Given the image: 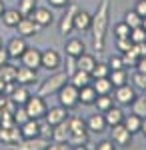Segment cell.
<instances>
[{
	"label": "cell",
	"instance_id": "24",
	"mask_svg": "<svg viewBox=\"0 0 146 150\" xmlns=\"http://www.w3.org/2000/svg\"><path fill=\"white\" fill-rule=\"evenodd\" d=\"M70 84H74L76 88H82V86H86V84H92V76H90V72H84V70H76L70 78H68Z\"/></svg>",
	"mask_w": 146,
	"mask_h": 150
},
{
	"label": "cell",
	"instance_id": "33",
	"mask_svg": "<svg viewBox=\"0 0 146 150\" xmlns=\"http://www.w3.org/2000/svg\"><path fill=\"white\" fill-rule=\"evenodd\" d=\"M132 106V112L140 118H146V96H136L134 100L130 102Z\"/></svg>",
	"mask_w": 146,
	"mask_h": 150
},
{
	"label": "cell",
	"instance_id": "44",
	"mask_svg": "<svg viewBox=\"0 0 146 150\" xmlns=\"http://www.w3.org/2000/svg\"><path fill=\"white\" fill-rule=\"evenodd\" d=\"M122 62H124V68H126V66H136V62H138V56H136L134 52H132V48H130L128 52H122Z\"/></svg>",
	"mask_w": 146,
	"mask_h": 150
},
{
	"label": "cell",
	"instance_id": "19",
	"mask_svg": "<svg viewBox=\"0 0 146 150\" xmlns=\"http://www.w3.org/2000/svg\"><path fill=\"white\" fill-rule=\"evenodd\" d=\"M86 128H88V132H104L106 130V120H104V114L100 112H96V114L88 116V120H86Z\"/></svg>",
	"mask_w": 146,
	"mask_h": 150
},
{
	"label": "cell",
	"instance_id": "31",
	"mask_svg": "<svg viewBox=\"0 0 146 150\" xmlns=\"http://www.w3.org/2000/svg\"><path fill=\"white\" fill-rule=\"evenodd\" d=\"M0 78L4 82H16V66H12L10 62H4L0 66Z\"/></svg>",
	"mask_w": 146,
	"mask_h": 150
},
{
	"label": "cell",
	"instance_id": "11",
	"mask_svg": "<svg viewBox=\"0 0 146 150\" xmlns=\"http://www.w3.org/2000/svg\"><path fill=\"white\" fill-rule=\"evenodd\" d=\"M30 18H32L34 22L40 26V28L50 26V24L54 22V16H52L50 8H44V6H36V8H34V12L30 14Z\"/></svg>",
	"mask_w": 146,
	"mask_h": 150
},
{
	"label": "cell",
	"instance_id": "54",
	"mask_svg": "<svg viewBox=\"0 0 146 150\" xmlns=\"http://www.w3.org/2000/svg\"><path fill=\"white\" fill-rule=\"evenodd\" d=\"M138 72H144L146 74V56H142V58H138V62H136V66H134Z\"/></svg>",
	"mask_w": 146,
	"mask_h": 150
},
{
	"label": "cell",
	"instance_id": "4",
	"mask_svg": "<svg viewBox=\"0 0 146 150\" xmlns=\"http://www.w3.org/2000/svg\"><path fill=\"white\" fill-rule=\"evenodd\" d=\"M22 106H24V110H26V114L30 116V118H34V120L44 118L46 110H48L44 98H42V96H38V94H36V96H30V98H28Z\"/></svg>",
	"mask_w": 146,
	"mask_h": 150
},
{
	"label": "cell",
	"instance_id": "36",
	"mask_svg": "<svg viewBox=\"0 0 146 150\" xmlns=\"http://www.w3.org/2000/svg\"><path fill=\"white\" fill-rule=\"evenodd\" d=\"M124 22L130 26V30L132 28H138V26H142V16L138 14L136 10H128L124 14Z\"/></svg>",
	"mask_w": 146,
	"mask_h": 150
},
{
	"label": "cell",
	"instance_id": "62",
	"mask_svg": "<svg viewBox=\"0 0 146 150\" xmlns=\"http://www.w3.org/2000/svg\"><path fill=\"white\" fill-rule=\"evenodd\" d=\"M0 114H2V110H0Z\"/></svg>",
	"mask_w": 146,
	"mask_h": 150
},
{
	"label": "cell",
	"instance_id": "25",
	"mask_svg": "<svg viewBox=\"0 0 146 150\" xmlns=\"http://www.w3.org/2000/svg\"><path fill=\"white\" fill-rule=\"evenodd\" d=\"M2 22L4 26H8V28H16V24L20 22V18H22V14L16 10V8H12V10H4L2 12Z\"/></svg>",
	"mask_w": 146,
	"mask_h": 150
},
{
	"label": "cell",
	"instance_id": "59",
	"mask_svg": "<svg viewBox=\"0 0 146 150\" xmlns=\"http://www.w3.org/2000/svg\"><path fill=\"white\" fill-rule=\"evenodd\" d=\"M4 84H6V82H4V80H2V78H0V92L4 90Z\"/></svg>",
	"mask_w": 146,
	"mask_h": 150
},
{
	"label": "cell",
	"instance_id": "29",
	"mask_svg": "<svg viewBox=\"0 0 146 150\" xmlns=\"http://www.w3.org/2000/svg\"><path fill=\"white\" fill-rule=\"evenodd\" d=\"M76 64H78V70L92 72V68L96 66V58L92 56V54H86V52H82V54L76 58Z\"/></svg>",
	"mask_w": 146,
	"mask_h": 150
},
{
	"label": "cell",
	"instance_id": "5",
	"mask_svg": "<svg viewBox=\"0 0 146 150\" xmlns=\"http://www.w3.org/2000/svg\"><path fill=\"white\" fill-rule=\"evenodd\" d=\"M62 64V58L54 48H48L44 52H40V68L48 70V72H56Z\"/></svg>",
	"mask_w": 146,
	"mask_h": 150
},
{
	"label": "cell",
	"instance_id": "3",
	"mask_svg": "<svg viewBox=\"0 0 146 150\" xmlns=\"http://www.w3.org/2000/svg\"><path fill=\"white\" fill-rule=\"evenodd\" d=\"M58 102H60V106H64L66 110H72V108H76L78 106V88L74 86V84H70V82H66L60 90H58Z\"/></svg>",
	"mask_w": 146,
	"mask_h": 150
},
{
	"label": "cell",
	"instance_id": "21",
	"mask_svg": "<svg viewBox=\"0 0 146 150\" xmlns=\"http://www.w3.org/2000/svg\"><path fill=\"white\" fill-rule=\"evenodd\" d=\"M10 98L14 100V102L18 104V106H22L28 98H30V92H28V86H24V84H18L16 82V86H14V90H12Z\"/></svg>",
	"mask_w": 146,
	"mask_h": 150
},
{
	"label": "cell",
	"instance_id": "22",
	"mask_svg": "<svg viewBox=\"0 0 146 150\" xmlns=\"http://www.w3.org/2000/svg\"><path fill=\"white\" fill-rule=\"evenodd\" d=\"M96 96H98V94L92 88V84H86V86L78 88V102L80 104H94Z\"/></svg>",
	"mask_w": 146,
	"mask_h": 150
},
{
	"label": "cell",
	"instance_id": "23",
	"mask_svg": "<svg viewBox=\"0 0 146 150\" xmlns=\"http://www.w3.org/2000/svg\"><path fill=\"white\" fill-rule=\"evenodd\" d=\"M82 52H86V48H84V42H82L80 38H70L66 42V56L78 58Z\"/></svg>",
	"mask_w": 146,
	"mask_h": 150
},
{
	"label": "cell",
	"instance_id": "20",
	"mask_svg": "<svg viewBox=\"0 0 146 150\" xmlns=\"http://www.w3.org/2000/svg\"><path fill=\"white\" fill-rule=\"evenodd\" d=\"M104 114V120H106V126H116V124H120L124 118V112L120 106H112V108H108L106 112H102Z\"/></svg>",
	"mask_w": 146,
	"mask_h": 150
},
{
	"label": "cell",
	"instance_id": "27",
	"mask_svg": "<svg viewBox=\"0 0 146 150\" xmlns=\"http://www.w3.org/2000/svg\"><path fill=\"white\" fill-rule=\"evenodd\" d=\"M92 88L96 90V94H110L114 86L108 80V76H104V78H92Z\"/></svg>",
	"mask_w": 146,
	"mask_h": 150
},
{
	"label": "cell",
	"instance_id": "2",
	"mask_svg": "<svg viewBox=\"0 0 146 150\" xmlns=\"http://www.w3.org/2000/svg\"><path fill=\"white\" fill-rule=\"evenodd\" d=\"M68 82V74L66 72H52L46 80H42V84L38 86V96H42V98H48V96H52V94H56L64 84Z\"/></svg>",
	"mask_w": 146,
	"mask_h": 150
},
{
	"label": "cell",
	"instance_id": "51",
	"mask_svg": "<svg viewBox=\"0 0 146 150\" xmlns=\"http://www.w3.org/2000/svg\"><path fill=\"white\" fill-rule=\"evenodd\" d=\"M96 150H116V148H114V142H112V140H102V142H98Z\"/></svg>",
	"mask_w": 146,
	"mask_h": 150
},
{
	"label": "cell",
	"instance_id": "52",
	"mask_svg": "<svg viewBox=\"0 0 146 150\" xmlns=\"http://www.w3.org/2000/svg\"><path fill=\"white\" fill-rule=\"evenodd\" d=\"M134 10L138 12L142 18H144V16H146V0H138V2H136V8H134Z\"/></svg>",
	"mask_w": 146,
	"mask_h": 150
},
{
	"label": "cell",
	"instance_id": "34",
	"mask_svg": "<svg viewBox=\"0 0 146 150\" xmlns=\"http://www.w3.org/2000/svg\"><path fill=\"white\" fill-rule=\"evenodd\" d=\"M126 70L120 68V70H110V74H108V80L112 82V86L116 88V86H122V84H126Z\"/></svg>",
	"mask_w": 146,
	"mask_h": 150
},
{
	"label": "cell",
	"instance_id": "14",
	"mask_svg": "<svg viewBox=\"0 0 146 150\" xmlns=\"http://www.w3.org/2000/svg\"><path fill=\"white\" fill-rule=\"evenodd\" d=\"M22 140V134H20V126H10V128H0V142L2 144H16V142H20Z\"/></svg>",
	"mask_w": 146,
	"mask_h": 150
},
{
	"label": "cell",
	"instance_id": "37",
	"mask_svg": "<svg viewBox=\"0 0 146 150\" xmlns=\"http://www.w3.org/2000/svg\"><path fill=\"white\" fill-rule=\"evenodd\" d=\"M68 144H70V146H82V144H88V132H70V136H68Z\"/></svg>",
	"mask_w": 146,
	"mask_h": 150
},
{
	"label": "cell",
	"instance_id": "1",
	"mask_svg": "<svg viewBox=\"0 0 146 150\" xmlns=\"http://www.w3.org/2000/svg\"><path fill=\"white\" fill-rule=\"evenodd\" d=\"M108 20H110V0H100L96 12L92 14V22H90V32H92V46L96 52L104 50L106 42V32H108Z\"/></svg>",
	"mask_w": 146,
	"mask_h": 150
},
{
	"label": "cell",
	"instance_id": "41",
	"mask_svg": "<svg viewBox=\"0 0 146 150\" xmlns=\"http://www.w3.org/2000/svg\"><path fill=\"white\" fill-rule=\"evenodd\" d=\"M114 36H116V38H128V36H130V26L124 22V20L118 22L114 26Z\"/></svg>",
	"mask_w": 146,
	"mask_h": 150
},
{
	"label": "cell",
	"instance_id": "45",
	"mask_svg": "<svg viewBox=\"0 0 146 150\" xmlns=\"http://www.w3.org/2000/svg\"><path fill=\"white\" fill-rule=\"evenodd\" d=\"M132 84H136L138 88H144V90H146V74L136 70L134 74H132Z\"/></svg>",
	"mask_w": 146,
	"mask_h": 150
},
{
	"label": "cell",
	"instance_id": "38",
	"mask_svg": "<svg viewBox=\"0 0 146 150\" xmlns=\"http://www.w3.org/2000/svg\"><path fill=\"white\" fill-rule=\"evenodd\" d=\"M108 74H110L108 64H102V62H96V66L92 68V72H90L92 78H104V76H108Z\"/></svg>",
	"mask_w": 146,
	"mask_h": 150
},
{
	"label": "cell",
	"instance_id": "46",
	"mask_svg": "<svg viewBox=\"0 0 146 150\" xmlns=\"http://www.w3.org/2000/svg\"><path fill=\"white\" fill-rule=\"evenodd\" d=\"M116 48L120 50V54L122 52H128L132 48V40L130 38H116Z\"/></svg>",
	"mask_w": 146,
	"mask_h": 150
},
{
	"label": "cell",
	"instance_id": "60",
	"mask_svg": "<svg viewBox=\"0 0 146 150\" xmlns=\"http://www.w3.org/2000/svg\"><path fill=\"white\" fill-rule=\"evenodd\" d=\"M142 28H144V30H146V16H144V18H142Z\"/></svg>",
	"mask_w": 146,
	"mask_h": 150
},
{
	"label": "cell",
	"instance_id": "43",
	"mask_svg": "<svg viewBox=\"0 0 146 150\" xmlns=\"http://www.w3.org/2000/svg\"><path fill=\"white\" fill-rule=\"evenodd\" d=\"M108 68L110 70H120L124 68V62H122V54H112V56L108 58Z\"/></svg>",
	"mask_w": 146,
	"mask_h": 150
},
{
	"label": "cell",
	"instance_id": "9",
	"mask_svg": "<svg viewBox=\"0 0 146 150\" xmlns=\"http://www.w3.org/2000/svg\"><path fill=\"white\" fill-rule=\"evenodd\" d=\"M26 48H28L26 40H24L22 36H16V38H10V40H8V44H6L4 50H6L8 58H20Z\"/></svg>",
	"mask_w": 146,
	"mask_h": 150
},
{
	"label": "cell",
	"instance_id": "35",
	"mask_svg": "<svg viewBox=\"0 0 146 150\" xmlns=\"http://www.w3.org/2000/svg\"><path fill=\"white\" fill-rule=\"evenodd\" d=\"M36 6H38V0H18V8L16 10L20 12L22 16H30Z\"/></svg>",
	"mask_w": 146,
	"mask_h": 150
},
{
	"label": "cell",
	"instance_id": "10",
	"mask_svg": "<svg viewBox=\"0 0 146 150\" xmlns=\"http://www.w3.org/2000/svg\"><path fill=\"white\" fill-rule=\"evenodd\" d=\"M112 142L116 146H128L132 142V132H128L122 122L112 126Z\"/></svg>",
	"mask_w": 146,
	"mask_h": 150
},
{
	"label": "cell",
	"instance_id": "26",
	"mask_svg": "<svg viewBox=\"0 0 146 150\" xmlns=\"http://www.w3.org/2000/svg\"><path fill=\"white\" fill-rule=\"evenodd\" d=\"M122 124L126 126V130H128V132H132V134H134V132H140V126H142V118H140V116H136L134 112H132V114H128V116L124 114Z\"/></svg>",
	"mask_w": 146,
	"mask_h": 150
},
{
	"label": "cell",
	"instance_id": "15",
	"mask_svg": "<svg viewBox=\"0 0 146 150\" xmlns=\"http://www.w3.org/2000/svg\"><path fill=\"white\" fill-rule=\"evenodd\" d=\"M66 116H68V110L64 108V106H54V108H48L46 110V114H44V120L50 124V126H56V124H60L62 120H66Z\"/></svg>",
	"mask_w": 146,
	"mask_h": 150
},
{
	"label": "cell",
	"instance_id": "40",
	"mask_svg": "<svg viewBox=\"0 0 146 150\" xmlns=\"http://www.w3.org/2000/svg\"><path fill=\"white\" fill-rule=\"evenodd\" d=\"M12 118H14V124H16V126H22V124L26 122V120H28V118H30V116L26 114L24 106H18V108L12 112Z\"/></svg>",
	"mask_w": 146,
	"mask_h": 150
},
{
	"label": "cell",
	"instance_id": "61",
	"mask_svg": "<svg viewBox=\"0 0 146 150\" xmlns=\"http://www.w3.org/2000/svg\"><path fill=\"white\" fill-rule=\"evenodd\" d=\"M2 102H4V94L0 92V106H2Z\"/></svg>",
	"mask_w": 146,
	"mask_h": 150
},
{
	"label": "cell",
	"instance_id": "42",
	"mask_svg": "<svg viewBox=\"0 0 146 150\" xmlns=\"http://www.w3.org/2000/svg\"><path fill=\"white\" fill-rule=\"evenodd\" d=\"M50 134H52V126L46 122L44 118H40V120H38V136L50 140Z\"/></svg>",
	"mask_w": 146,
	"mask_h": 150
},
{
	"label": "cell",
	"instance_id": "48",
	"mask_svg": "<svg viewBox=\"0 0 146 150\" xmlns=\"http://www.w3.org/2000/svg\"><path fill=\"white\" fill-rule=\"evenodd\" d=\"M76 70H78L76 58H74V56H66V70H64V72L68 74V78H70V76H72V74L76 72Z\"/></svg>",
	"mask_w": 146,
	"mask_h": 150
},
{
	"label": "cell",
	"instance_id": "47",
	"mask_svg": "<svg viewBox=\"0 0 146 150\" xmlns=\"http://www.w3.org/2000/svg\"><path fill=\"white\" fill-rule=\"evenodd\" d=\"M10 126H14V118H12L10 112L2 110V114H0V128H10Z\"/></svg>",
	"mask_w": 146,
	"mask_h": 150
},
{
	"label": "cell",
	"instance_id": "30",
	"mask_svg": "<svg viewBox=\"0 0 146 150\" xmlns=\"http://www.w3.org/2000/svg\"><path fill=\"white\" fill-rule=\"evenodd\" d=\"M94 106L98 108V112H106L108 108L114 106V98L110 96V94H98L96 100H94Z\"/></svg>",
	"mask_w": 146,
	"mask_h": 150
},
{
	"label": "cell",
	"instance_id": "63",
	"mask_svg": "<svg viewBox=\"0 0 146 150\" xmlns=\"http://www.w3.org/2000/svg\"><path fill=\"white\" fill-rule=\"evenodd\" d=\"M0 44H2V40H0Z\"/></svg>",
	"mask_w": 146,
	"mask_h": 150
},
{
	"label": "cell",
	"instance_id": "18",
	"mask_svg": "<svg viewBox=\"0 0 146 150\" xmlns=\"http://www.w3.org/2000/svg\"><path fill=\"white\" fill-rule=\"evenodd\" d=\"M36 80H38V76H36V70L34 68H26V66L16 68V82L18 84L28 86V84H34Z\"/></svg>",
	"mask_w": 146,
	"mask_h": 150
},
{
	"label": "cell",
	"instance_id": "49",
	"mask_svg": "<svg viewBox=\"0 0 146 150\" xmlns=\"http://www.w3.org/2000/svg\"><path fill=\"white\" fill-rule=\"evenodd\" d=\"M44 150H70V144L68 142H48Z\"/></svg>",
	"mask_w": 146,
	"mask_h": 150
},
{
	"label": "cell",
	"instance_id": "17",
	"mask_svg": "<svg viewBox=\"0 0 146 150\" xmlns=\"http://www.w3.org/2000/svg\"><path fill=\"white\" fill-rule=\"evenodd\" d=\"M68 136H70V128H68V116H66V120L52 126L50 138H52V142H68Z\"/></svg>",
	"mask_w": 146,
	"mask_h": 150
},
{
	"label": "cell",
	"instance_id": "56",
	"mask_svg": "<svg viewBox=\"0 0 146 150\" xmlns=\"http://www.w3.org/2000/svg\"><path fill=\"white\" fill-rule=\"evenodd\" d=\"M140 130H142V134H144V138H146V118H142V126H140Z\"/></svg>",
	"mask_w": 146,
	"mask_h": 150
},
{
	"label": "cell",
	"instance_id": "8",
	"mask_svg": "<svg viewBox=\"0 0 146 150\" xmlns=\"http://www.w3.org/2000/svg\"><path fill=\"white\" fill-rule=\"evenodd\" d=\"M16 30H18V36L26 38V36L38 34V32H40V26L34 22L30 16H22V18H20V22L16 24Z\"/></svg>",
	"mask_w": 146,
	"mask_h": 150
},
{
	"label": "cell",
	"instance_id": "28",
	"mask_svg": "<svg viewBox=\"0 0 146 150\" xmlns=\"http://www.w3.org/2000/svg\"><path fill=\"white\" fill-rule=\"evenodd\" d=\"M20 134H22V138H34V136H38V120L28 118L20 126Z\"/></svg>",
	"mask_w": 146,
	"mask_h": 150
},
{
	"label": "cell",
	"instance_id": "55",
	"mask_svg": "<svg viewBox=\"0 0 146 150\" xmlns=\"http://www.w3.org/2000/svg\"><path fill=\"white\" fill-rule=\"evenodd\" d=\"M10 58H8V54H6V50H2V46H0V66L4 64V62H8Z\"/></svg>",
	"mask_w": 146,
	"mask_h": 150
},
{
	"label": "cell",
	"instance_id": "39",
	"mask_svg": "<svg viewBox=\"0 0 146 150\" xmlns=\"http://www.w3.org/2000/svg\"><path fill=\"white\" fill-rule=\"evenodd\" d=\"M128 38L132 40V44H138V42H146V30L142 28V26H138V28H132Z\"/></svg>",
	"mask_w": 146,
	"mask_h": 150
},
{
	"label": "cell",
	"instance_id": "58",
	"mask_svg": "<svg viewBox=\"0 0 146 150\" xmlns=\"http://www.w3.org/2000/svg\"><path fill=\"white\" fill-rule=\"evenodd\" d=\"M6 10V6H4V2H2V0H0V16H2V12Z\"/></svg>",
	"mask_w": 146,
	"mask_h": 150
},
{
	"label": "cell",
	"instance_id": "32",
	"mask_svg": "<svg viewBox=\"0 0 146 150\" xmlns=\"http://www.w3.org/2000/svg\"><path fill=\"white\" fill-rule=\"evenodd\" d=\"M68 128L70 132H88L86 120H82L80 116H68Z\"/></svg>",
	"mask_w": 146,
	"mask_h": 150
},
{
	"label": "cell",
	"instance_id": "50",
	"mask_svg": "<svg viewBox=\"0 0 146 150\" xmlns=\"http://www.w3.org/2000/svg\"><path fill=\"white\" fill-rule=\"evenodd\" d=\"M132 52H134L138 58L146 56V42H138V44H132Z\"/></svg>",
	"mask_w": 146,
	"mask_h": 150
},
{
	"label": "cell",
	"instance_id": "57",
	"mask_svg": "<svg viewBox=\"0 0 146 150\" xmlns=\"http://www.w3.org/2000/svg\"><path fill=\"white\" fill-rule=\"evenodd\" d=\"M70 150H88V148H86V144H82V146H70Z\"/></svg>",
	"mask_w": 146,
	"mask_h": 150
},
{
	"label": "cell",
	"instance_id": "6",
	"mask_svg": "<svg viewBox=\"0 0 146 150\" xmlns=\"http://www.w3.org/2000/svg\"><path fill=\"white\" fill-rule=\"evenodd\" d=\"M78 10V4H68L66 6V12H64V16H62V20L58 24V30H60V34L62 36H70L72 34V30H74V14Z\"/></svg>",
	"mask_w": 146,
	"mask_h": 150
},
{
	"label": "cell",
	"instance_id": "12",
	"mask_svg": "<svg viewBox=\"0 0 146 150\" xmlns=\"http://www.w3.org/2000/svg\"><path fill=\"white\" fill-rule=\"evenodd\" d=\"M134 98H136V92H134V88H132L130 84L116 86V92H114V102H118V104H122V106H126V104L132 102Z\"/></svg>",
	"mask_w": 146,
	"mask_h": 150
},
{
	"label": "cell",
	"instance_id": "53",
	"mask_svg": "<svg viewBox=\"0 0 146 150\" xmlns=\"http://www.w3.org/2000/svg\"><path fill=\"white\" fill-rule=\"evenodd\" d=\"M48 2H50L52 8H66L70 4V0H48Z\"/></svg>",
	"mask_w": 146,
	"mask_h": 150
},
{
	"label": "cell",
	"instance_id": "7",
	"mask_svg": "<svg viewBox=\"0 0 146 150\" xmlns=\"http://www.w3.org/2000/svg\"><path fill=\"white\" fill-rule=\"evenodd\" d=\"M48 138L42 136H34V138H22L20 142L12 144V150H44L48 146Z\"/></svg>",
	"mask_w": 146,
	"mask_h": 150
},
{
	"label": "cell",
	"instance_id": "13",
	"mask_svg": "<svg viewBox=\"0 0 146 150\" xmlns=\"http://www.w3.org/2000/svg\"><path fill=\"white\" fill-rule=\"evenodd\" d=\"M20 62H22V66L26 68H40V50L38 48H26L22 52V56H20Z\"/></svg>",
	"mask_w": 146,
	"mask_h": 150
},
{
	"label": "cell",
	"instance_id": "16",
	"mask_svg": "<svg viewBox=\"0 0 146 150\" xmlns=\"http://www.w3.org/2000/svg\"><path fill=\"white\" fill-rule=\"evenodd\" d=\"M90 22H92V14L82 10V8H78L76 14H74V30L86 32V30H90Z\"/></svg>",
	"mask_w": 146,
	"mask_h": 150
}]
</instances>
